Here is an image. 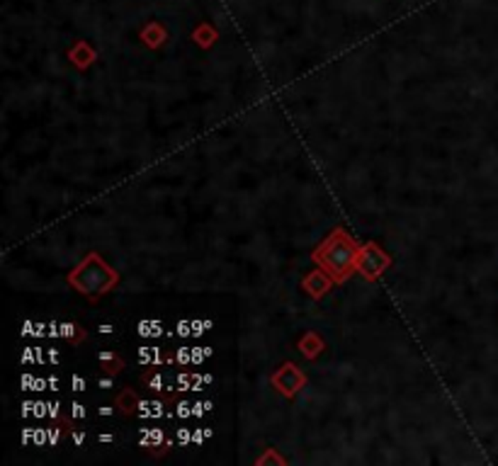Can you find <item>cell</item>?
Wrapping results in <instances>:
<instances>
[{
  "label": "cell",
  "instance_id": "1",
  "mask_svg": "<svg viewBox=\"0 0 498 466\" xmlns=\"http://www.w3.org/2000/svg\"><path fill=\"white\" fill-rule=\"evenodd\" d=\"M68 282L73 284L75 289H80L90 301H95V299L102 297L112 284L120 282V274L107 268L98 253H90L88 260L80 263V268H75L73 272H71Z\"/></svg>",
  "mask_w": 498,
  "mask_h": 466
},
{
  "label": "cell",
  "instance_id": "2",
  "mask_svg": "<svg viewBox=\"0 0 498 466\" xmlns=\"http://www.w3.org/2000/svg\"><path fill=\"white\" fill-rule=\"evenodd\" d=\"M314 258L329 272H333L335 282H343L348 277L350 268L358 263V248H355L353 241H348V236L343 231H333V236L324 241V245L316 250Z\"/></svg>",
  "mask_w": 498,
  "mask_h": 466
},
{
  "label": "cell",
  "instance_id": "3",
  "mask_svg": "<svg viewBox=\"0 0 498 466\" xmlns=\"http://www.w3.org/2000/svg\"><path fill=\"white\" fill-rule=\"evenodd\" d=\"M136 445H139L141 449H149L151 454L163 456L168 454L178 442H175V437H170L163 427H139V440H136Z\"/></svg>",
  "mask_w": 498,
  "mask_h": 466
},
{
  "label": "cell",
  "instance_id": "4",
  "mask_svg": "<svg viewBox=\"0 0 498 466\" xmlns=\"http://www.w3.org/2000/svg\"><path fill=\"white\" fill-rule=\"evenodd\" d=\"M273 384L284 393V396H294V393L306 384V379H304V374L294 367V364H284V367L273 377Z\"/></svg>",
  "mask_w": 498,
  "mask_h": 466
},
{
  "label": "cell",
  "instance_id": "5",
  "mask_svg": "<svg viewBox=\"0 0 498 466\" xmlns=\"http://www.w3.org/2000/svg\"><path fill=\"white\" fill-rule=\"evenodd\" d=\"M367 253H369L367 248H365L362 253H358V268L367 279H374V277H379V272L389 265V258L382 253V250H377V245H372V255H367Z\"/></svg>",
  "mask_w": 498,
  "mask_h": 466
},
{
  "label": "cell",
  "instance_id": "6",
  "mask_svg": "<svg viewBox=\"0 0 498 466\" xmlns=\"http://www.w3.org/2000/svg\"><path fill=\"white\" fill-rule=\"evenodd\" d=\"M112 403H115L117 413L120 416H136V411H139V403H141V396L139 391H134V389H122V391L115 393V398H112Z\"/></svg>",
  "mask_w": 498,
  "mask_h": 466
},
{
  "label": "cell",
  "instance_id": "7",
  "mask_svg": "<svg viewBox=\"0 0 498 466\" xmlns=\"http://www.w3.org/2000/svg\"><path fill=\"white\" fill-rule=\"evenodd\" d=\"M139 362L144 364V367H160V364H168V355L165 350H160L158 345H141L139 350Z\"/></svg>",
  "mask_w": 498,
  "mask_h": 466
},
{
  "label": "cell",
  "instance_id": "8",
  "mask_svg": "<svg viewBox=\"0 0 498 466\" xmlns=\"http://www.w3.org/2000/svg\"><path fill=\"white\" fill-rule=\"evenodd\" d=\"M95 360H98V364L102 367V372L112 374V377H117V374H120L122 369H124V360H122L117 353H112V350L98 353V355H95Z\"/></svg>",
  "mask_w": 498,
  "mask_h": 466
},
{
  "label": "cell",
  "instance_id": "9",
  "mask_svg": "<svg viewBox=\"0 0 498 466\" xmlns=\"http://www.w3.org/2000/svg\"><path fill=\"white\" fill-rule=\"evenodd\" d=\"M333 282H335V279L326 277L324 272H311L309 277L304 279V289H309L311 297H314V299H321V297L326 294V289H329Z\"/></svg>",
  "mask_w": 498,
  "mask_h": 466
},
{
  "label": "cell",
  "instance_id": "10",
  "mask_svg": "<svg viewBox=\"0 0 498 466\" xmlns=\"http://www.w3.org/2000/svg\"><path fill=\"white\" fill-rule=\"evenodd\" d=\"M59 337H64V340H68V342H83L85 337H88V333H85V328L78 326V323L61 321L59 323Z\"/></svg>",
  "mask_w": 498,
  "mask_h": 466
},
{
  "label": "cell",
  "instance_id": "11",
  "mask_svg": "<svg viewBox=\"0 0 498 466\" xmlns=\"http://www.w3.org/2000/svg\"><path fill=\"white\" fill-rule=\"evenodd\" d=\"M168 364H175V367H180V369H187L190 364H192V347H187V345L175 347L173 353L168 355Z\"/></svg>",
  "mask_w": 498,
  "mask_h": 466
},
{
  "label": "cell",
  "instance_id": "12",
  "mask_svg": "<svg viewBox=\"0 0 498 466\" xmlns=\"http://www.w3.org/2000/svg\"><path fill=\"white\" fill-rule=\"evenodd\" d=\"M136 333H139L141 337H158L163 335V323L156 321V318H144V321H139V326H136Z\"/></svg>",
  "mask_w": 498,
  "mask_h": 466
},
{
  "label": "cell",
  "instance_id": "13",
  "mask_svg": "<svg viewBox=\"0 0 498 466\" xmlns=\"http://www.w3.org/2000/svg\"><path fill=\"white\" fill-rule=\"evenodd\" d=\"M194 401H190L187 396H180L178 401H173V418H178V420H190V418H194Z\"/></svg>",
  "mask_w": 498,
  "mask_h": 466
},
{
  "label": "cell",
  "instance_id": "14",
  "mask_svg": "<svg viewBox=\"0 0 498 466\" xmlns=\"http://www.w3.org/2000/svg\"><path fill=\"white\" fill-rule=\"evenodd\" d=\"M214 355L212 347H192V364H202L205 360H210Z\"/></svg>",
  "mask_w": 498,
  "mask_h": 466
},
{
  "label": "cell",
  "instance_id": "15",
  "mask_svg": "<svg viewBox=\"0 0 498 466\" xmlns=\"http://www.w3.org/2000/svg\"><path fill=\"white\" fill-rule=\"evenodd\" d=\"M175 442H178L180 447L192 445V430H190V427H185V425H180L178 430H175Z\"/></svg>",
  "mask_w": 498,
  "mask_h": 466
},
{
  "label": "cell",
  "instance_id": "16",
  "mask_svg": "<svg viewBox=\"0 0 498 466\" xmlns=\"http://www.w3.org/2000/svg\"><path fill=\"white\" fill-rule=\"evenodd\" d=\"M192 408H194V418H205L207 413L214 408V403H212V401H194Z\"/></svg>",
  "mask_w": 498,
  "mask_h": 466
},
{
  "label": "cell",
  "instance_id": "17",
  "mask_svg": "<svg viewBox=\"0 0 498 466\" xmlns=\"http://www.w3.org/2000/svg\"><path fill=\"white\" fill-rule=\"evenodd\" d=\"M71 416H73V420H85V406L78 401L71 403Z\"/></svg>",
  "mask_w": 498,
  "mask_h": 466
},
{
  "label": "cell",
  "instance_id": "18",
  "mask_svg": "<svg viewBox=\"0 0 498 466\" xmlns=\"http://www.w3.org/2000/svg\"><path fill=\"white\" fill-rule=\"evenodd\" d=\"M49 418L56 422L61 420V401H56V398L54 401H49Z\"/></svg>",
  "mask_w": 498,
  "mask_h": 466
},
{
  "label": "cell",
  "instance_id": "19",
  "mask_svg": "<svg viewBox=\"0 0 498 466\" xmlns=\"http://www.w3.org/2000/svg\"><path fill=\"white\" fill-rule=\"evenodd\" d=\"M22 364H30V362H37V347H25V353H22L20 357Z\"/></svg>",
  "mask_w": 498,
  "mask_h": 466
},
{
  "label": "cell",
  "instance_id": "20",
  "mask_svg": "<svg viewBox=\"0 0 498 466\" xmlns=\"http://www.w3.org/2000/svg\"><path fill=\"white\" fill-rule=\"evenodd\" d=\"M46 362L49 364H59L61 362V357H59V350H56V347H49V350H46Z\"/></svg>",
  "mask_w": 498,
  "mask_h": 466
},
{
  "label": "cell",
  "instance_id": "21",
  "mask_svg": "<svg viewBox=\"0 0 498 466\" xmlns=\"http://www.w3.org/2000/svg\"><path fill=\"white\" fill-rule=\"evenodd\" d=\"M71 389H73V391H85V379L83 377H71Z\"/></svg>",
  "mask_w": 498,
  "mask_h": 466
},
{
  "label": "cell",
  "instance_id": "22",
  "mask_svg": "<svg viewBox=\"0 0 498 466\" xmlns=\"http://www.w3.org/2000/svg\"><path fill=\"white\" fill-rule=\"evenodd\" d=\"M98 386H100V389H115V379H112V374H107V377L98 379Z\"/></svg>",
  "mask_w": 498,
  "mask_h": 466
},
{
  "label": "cell",
  "instance_id": "23",
  "mask_svg": "<svg viewBox=\"0 0 498 466\" xmlns=\"http://www.w3.org/2000/svg\"><path fill=\"white\" fill-rule=\"evenodd\" d=\"M32 437H35V430L25 427V430H22V445H32Z\"/></svg>",
  "mask_w": 498,
  "mask_h": 466
},
{
  "label": "cell",
  "instance_id": "24",
  "mask_svg": "<svg viewBox=\"0 0 498 466\" xmlns=\"http://www.w3.org/2000/svg\"><path fill=\"white\" fill-rule=\"evenodd\" d=\"M98 413H100V416H102V418H107V416H115V413H117V408H115V403H112V406H102Z\"/></svg>",
  "mask_w": 498,
  "mask_h": 466
},
{
  "label": "cell",
  "instance_id": "25",
  "mask_svg": "<svg viewBox=\"0 0 498 466\" xmlns=\"http://www.w3.org/2000/svg\"><path fill=\"white\" fill-rule=\"evenodd\" d=\"M59 323L61 321H54V318L49 321V337H59Z\"/></svg>",
  "mask_w": 498,
  "mask_h": 466
},
{
  "label": "cell",
  "instance_id": "26",
  "mask_svg": "<svg viewBox=\"0 0 498 466\" xmlns=\"http://www.w3.org/2000/svg\"><path fill=\"white\" fill-rule=\"evenodd\" d=\"M71 440L75 442V445H83L85 442V432H78V430H71Z\"/></svg>",
  "mask_w": 498,
  "mask_h": 466
},
{
  "label": "cell",
  "instance_id": "27",
  "mask_svg": "<svg viewBox=\"0 0 498 466\" xmlns=\"http://www.w3.org/2000/svg\"><path fill=\"white\" fill-rule=\"evenodd\" d=\"M98 330H100V333H105V335H112V333H115L117 328L112 326V323H102V326H100Z\"/></svg>",
  "mask_w": 498,
  "mask_h": 466
},
{
  "label": "cell",
  "instance_id": "28",
  "mask_svg": "<svg viewBox=\"0 0 498 466\" xmlns=\"http://www.w3.org/2000/svg\"><path fill=\"white\" fill-rule=\"evenodd\" d=\"M49 391H51V393L59 391V379H56L54 374H51V377H49Z\"/></svg>",
  "mask_w": 498,
  "mask_h": 466
},
{
  "label": "cell",
  "instance_id": "29",
  "mask_svg": "<svg viewBox=\"0 0 498 466\" xmlns=\"http://www.w3.org/2000/svg\"><path fill=\"white\" fill-rule=\"evenodd\" d=\"M100 442H115V437H112V435H100Z\"/></svg>",
  "mask_w": 498,
  "mask_h": 466
}]
</instances>
